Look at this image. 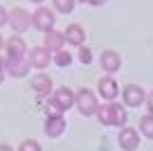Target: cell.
Returning a JSON list of instances; mask_svg holds the SVG:
<instances>
[{
    "label": "cell",
    "instance_id": "1",
    "mask_svg": "<svg viewBox=\"0 0 153 151\" xmlns=\"http://www.w3.org/2000/svg\"><path fill=\"white\" fill-rule=\"evenodd\" d=\"M74 106L79 108V113L83 117H90V115H97V111H99V99H97V95L90 88H79Z\"/></svg>",
    "mask_w": 153,
    "mask_h": 151
},
{
    "label": "cell",
    "instance_id": "2",
    "mask_svg": "<svg viewBox=\"0 0 153 151\" xmlns=\"http://www.w3.org/2000/svg\"><path fill=\"white\" fill-rule=\"evenodd\" d=\"M54 23H56V18H54V11L52 9H48V7H43V5L34 9V14H32V27H36L38 32H43V34L52 32Z\"/></svg>",
    "mask_w": 153,
    "mask_h": 151
},
{
    "label": "cell",
    "instance_id": "3",
    "mask_svg": "<svg viewBox=\"0 0 153 151\" xmlns=\"http://www.w3.org/2000/svg\"><path fill=\"white\" fill-rule=\"evenodd\" d=\"M122 102L128 108H140V106L146 102V90L137 84H126L122 88Z\"/></svg>",
    "mask_w": 153,
    "mask_h": 151
},
{
    "label": "cell",
    "instance_id": "4",
    "mask_svg": "<svg viewBox=\"0 0 153 151\" xmlns=\"http://www.w3.org/2000/svg\"><path fill=\"white\" fill-rule=\"evenodd\" d=\"M50 102H52V104L56 106L61 113H65V111H70L72 106H74V102H76V93H74V90H70L68 86H61V88H56V90L52 93Z\"/></svg>",
    "mask_w": 153,
    "mask_h": 151
},
{
    "label": "cell",
    "instance_id": "5",
    "mask_svg": "<svg viewBox=\"0 0 153 151\" xmlns=\"http://www.w3.org/2000/svg\"><path fill=\"white\" fill-rule=\"evenodd\" d=\"M9 27H11V32L23 34L25 29L32 27V14L27 9H23V7H14L9 11Z\"/></svg>",
    "mask_w": 153,
    "mask_h": 151
},
{
    "label": "cell",
    "instance_id": "6",
    "mask_svg": "<svg viewBox=\"0 0 153 151\" xmlns=\"http://www.w3.org/2000/svg\"><path fill=\"white\" fill-rule=\"evenodd\" d=\"M27 61H29V66H32V68H36V70H43V68L50 66V61H54V57H52V52H50L48 47H43V45H34L32 50L27 52Z\"/></svg>",
    "mask_w": 153,
    "mask_h": 151
},
{
    "label": "cell",
    "instance_id": "7",
    "mask_svg": "<svg viewBox=\"0 0 153 151\" xmlns=\"http://www.w3.org/2000/svg\"><path fill=\"white\" fill-rule=\"evenodd\" d=\"M5 59H14V57H27V43L18 36L11 34V38H5V50H2Z\"/></svg>",
    "mask_w": 153,
    "mask_h": 151
},
{
    "label": "cell",
    "instance_id": "8",
    "mask_svg": "<svg viewBox=\"0 0 153 151\" xmlns=\"http://www.w3.org/2000/svg\"><path fill=\"white\" fill-rule=\"evenodd\" d=\"M29 61L27 57H14V59H5V72L11 77H16V79H23V77H27L29 72Z\"/></svg>",
    "mask_w": 153,
    "mask_h": 151
},
{
    "label": "cell",
    "instance_id": "9",
    "mask_svg": "<svg viewBox=\"0 0 153 151\" xmlns=\"http://www.w3.org/2000/svg\"><path fill=\"white\" fill-rule=\"evenodd\" d=\"M97 93H99L108 104H113L115 97L120 95V86H117V81H115L113 77H101L99 84H97Z\"/></svg>",
    "mask_w": 153,
    "mask_h": 151
},
{
    "label": "cell",
    "instance_id": "10",
    "mask_svg": "<svg viewBox=\"0 0 153 151\" xmlns=\"http://www.w3.org/2000/svg\"><path fill=\"white\" fill-rule=\"evenodd\" d=\"M120 147L124 151H135L140 147V133H137V129H131V126H124L120 131Z\"/></svg>",
    "mask_w": 153,
    "mask_h": 151
},
{
    "label": "cell",
    "instance_id": "11",
    "mask_svg": "<svg viewBox=\"0 0 153 151\" xmlns=\"http://www.w3.org/2000/svg\"><path fill=\"white\" fill-rule=\"evenodd\" d=\"M99 63H101V70L108 72V75H113V72H117L122 68V57L115 50H104L99 57Z\"/></svg>",
    "mask_w": 153,
    "mask_h": 151
},
{
    "label": "cell",
    "instance_id": "12",
    "mask_svg": "<svg viewBox=\"0 0 153 151\" xmlns=\"http://www.w3.org/2000/svg\"><path fill=\"white\" fill-rule=\"evenodd\" d=\"M65 43H68V41H65V34H63V32H56V29H52V32H48V34L43 36V47H48L52 54L61 52Z\"/></svg>",
    "mask_w": 153,
    "mask_h": 151
},
{
    "label": "cell",
    "instance_id": "13",
    "mask_svg": "<svg viewBox=\"0 0 153 151\" xmlns=\"http://www.w3.org/2000/svg\"><path fill=\"white\" fill-rule=\"evenodd\" d=\"M32 90L38 95V97H48L50 93H54V86L50 75H34L32 77Z\"/></svg>",
    "mask_w": 153,
    "mask_h": 151
},
{
    "label": "cell",
    "instance_id": "14",
    "mask_svg": "<svg viewBox=\"0 0 153 151\" xmlns=\"http://www.w3.org/2000/svg\"><path fill=\"white\" fill-rule=\"evenodd\" d=\"M63 34H65V41L70 45H76V47H81L83 41H86V32H83V27L79 23H70Z\"/></svg>",
    "mask_w": 153,
    "mask_h": 151
},
{
    "label": "cell",
    "instance_id": "15",
    "mask_svg": "<svg viewBox=\"0 0 153 151\" xmlns=\"http://www.w3.org/2000/svg\"><path fill=\"white\" fill-rule=\"evenodd\" d=\"M65 131V120L63 117H48L45 120V135L48 138H59Z\"/></svg>",
    "mask_w": 153,
    "mask_h": 151
},
{
    "label": "cell",
    "instance_id": "16",
    "mask_svg": "<svg viewBox=\"0 0 153 151\" xmlns=\"http://www.w3.org/2000/svg\"><path fill=\"white\" fill-rule=\"evenodd\" d=\"M97 120H99L104 126H113V104H104L99 106V111H97Z\"/></svg>",
    "mask_w": 153,
    "mask_h": 151
},
{
    "label": "cell",
    "instance_id": "17",
    "mask_svg": "<svg viewBox=\"0 0 153 151\" xmlns=\"http://www.w3.org/2000/svg\"><path fill=\"white\" fill-rule=\"evenodd\" d=\"M113 126H124L126 124V120H128V115H126V111H124V106L122 104H115L113 102Z\"/></svg>",
    "mask_w": 153,
    "mask_h": 151
},
{
    "label": "cell",
    "instance_id": "18",
    "mask_svg": "<svg viewBox=\"0 0 153 151\" xmlns=\"http://www.w3.org/2000/svg\"><path fill=\"white\" fill-rule=\"evenodd\" d=\"M140 131L144 138L153 140V115H142L140 117Z\"/></svg>",
    "mask_w": 153,
    "mask_h": 151
},
{
    "label": "cell",
    "instance_id": "19",
    "mask_svg": "<svg viewBox=\"0 0 153 151\" xmlns=\"http://www.w3.org/2000/svg\"><path fill=\"white\" fill-rule=\"evenodd\" d=\"M74 5H76L74 0H52L54 11H59V14H72Z\"/></svg>",
    "mask_w": 153,
    "mask_h": 151
},
{
    "label": "cell",
    "instance_id": "20",
    "mask_svg": "<svg viewBox=\"0 0 153 151\" xmlns=\"http://www.w3.org/2000/svg\"><path fill=\"white\" fill-rule=\"evenodd\" d=\"M54 63H56L59 68L70 66V63H72V54H70V52H65V50H61V52L54 54Z\"/></svg>",
    "mask_w": 153,
    "mask_h": 151
},
{
    "label": "cell",
    "instance_id": "21",
    "mask_svg": "<svg viewBox=\"0 0 153 151\" xmlns=\"http://www.w3.org/2000/svg\"><path fill=\"white\" fill-rule=\"evenodd\" d=\"M18 151H41V144L36 140H25L23 144L18 147Z\"/></svg>",
    "mask_w": 153,
    "mask_h": 151
},
{
    "label": "cell",
    "instance_id": "22",
    "mask_svg": "<svg viewBox=\"0 0 153 151\" xmlns=\"http://www.w3.org/2000/svg\"><path fill=\"white\" fill-rule=\"evenodd\" d=\"M79 61H81L83 66H88V63L92 61V52L88 50V47H83V45L79 47Z\"/></svg>",
    "mask_w": 153,
    "mask_h": 151
},
{
    "label": "cell",
    "instance_id": "23",
    "mask_svg": "<svg viewBox=\"0 0 153 151\" xmlns=\"http://www.w3.org/2000/svg\"><path fill=\"white\" fill-rule=\"evenodd\" d=\"M2 25H9V11L0 5V27H2Z\"/></svg>",
    "mask_w": 153,
    "mask_h": 151
},
{
    "label": "cell",
    "instance_id": "24",
    "mask_svg": "<svg viewBox=\"0 0 153 151\" xmlns=\"http://www.w3.org/2000/svg\"><path fill=\"white\" fill-rule=\"evenodd\" d=\"M146 108H149V115H153V90L146 95Z\"/></svg>",
    "mask_w": 153,
    "mask_h": 151
},
{
    "label": "cell",
    "instance_id": "25",
    "mask_svg": "<svg viewBox=\"0 0 153 151\" xmlns=\"http://www.w3.org/2000/svg\"><path fill=\"white\" fill-rule=\"evenodd\" d=\"M79 2H83V5H92V7H99V5H104L106 0H79Z\"/></svg>",
    "mask_w": 153,
    "mask_h": 151
},
{
    "label": "cell",
    "instance_id": "26",
    "mask_svg": "<svg viewBox=\"0 0 153 151\" xmlns=\"http://www.w3.org/2000/svg\"><path fill=\"white\" fill-rule=\"evenodd\" d=\"M0 151H14V149H11L9 144H0Z\"/></svg>",
    "mask_w": 153,
    "mask_h": 151
},
{
    "label": "cell",
    "instance_id": "27",
    "mask_svg": "<svg viewBox=\"0 0 153 151\" xmlns=\"http://www.w3.org/2000/svg\"><path fill=\"white\" fill-rule=\"evenodd\" d=\"M0 70H5V57L0 54Z\"/></svg>",
    "mask_w": 153,
    "mask_h": 151
},
{
    "label": "cell",
    "instance_id": "28",
    "mask_svg": "<svg viewBox=\"0 0 153 151\" xmlns=\"http://www.w3.org/2000/svg\"><path fill=\"white\" fill-rule=\"evenodd\" d=\"M2 50H5V38L0 36V54H2Z\"/></svg>",
    "mask_w": 153,
    "mask_h": 151
},
{
    "label": "cell",
    "instance_id": "29",
    "mask_svg": "<svg viewBox=\"0 0 153 151\" xmlns=\"http://www.w3.org/2000/svg\"><path fill=\"white\" fill-rule=\"evenodd\" d=\"M5 75H7L5 70H0V84H2V81H5Z\"/></svg>",
    "mask_w": 153,
    "mask_h": 151
}]
</instances>
